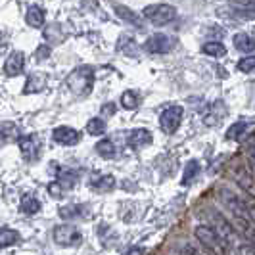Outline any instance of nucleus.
Returning <instances> with one entry per match:
<instances>
[{"instance_id": "f257e3e1", "label": "nucleus", "mask_w": 255, "mask_h": 255, "mask_svg": "<svg viewBox=\"0 0 255 255\" xmlns=\"http://www.w3.org/2000/svg\"><path fill=\"white\" fill-rule=\"evenodd\" d=\"M217 202L230 215L232 225L238 230V234L248 238V242H255V225L250 219V204L244 200L242 196H238L234 190H230L229 186H219Z\"/></svg>"}, {"instance_id": "f03ea898", "label": "nucleus", "mask_w": 255, "mask_h": 255, "mask_svg": "<svg viewBox=\"0 0 255 255\" xmlns=\"http://www.w3.org/2000/svg\"><path fill=\"white\" fill-rule=\"evenodd\" d=\"M205 213H207V219H209V223H207V225L217 232L219 238L225 242V246L234 252V250H236L242 242H238V230L234 229L232 221H229V217H225L221 211L213 209V207H207V209H205Z\"/></svg>"}, {"instance_id": "7ed1b4c3", "label": "nucleus", "mask_w": 255, "mask_h": 255, "mask_svg": "<svg viewBox=\"0 0 255 255\" xmlns=\"http://www.w3.org/2000/svg\"><path fill=\"white\" fill-rule=\"evenodd\" d=\"M65 85L75 96H89L94 87V69L90 65L77 67L75 71H71V75L67 77Z\"/></svg>"}, {"instance_id": "20e7f679", "label": "nucleus", "mask_w": 255, "mask_h": 255, "mask_svg": "<svg viewBox=\"0 0 255 255\" xmlns=\"http://www.w3.org/2000/svg\"><path fill=\"white\" fill-rule=\"evenodd\" d=\"M194 236H196L198 242L202 244V248H205L209 254L225 255L229 252V248L225 246V242L219 238V234L209 225H198L194 230Z\"/></svg>"}, {"instance_id": "39448f33", "label": "nucleus", "mask_w": 255, "mask_h": 255, "mask_svg": "<svg viewBox=\"0 0 255 255\" xmlns=\"http://www.w3.org/2000/svg\"><path fill=\"white\" fill-rule=\"evenodd\" d=\"M142 15L155 27H165L177 19V10H175L171 4L159 2V4H150V6H146Z\"/></svg>"}, {"instance_id": "423d86ee", "label": "nucleus", "mask_w": 255, "mask_h": 255, "mask_svg": "<svg viewBox=\"0 0 255 255\" xmlns=\"http://www.w3.org/2000/svg\"><path fill=\"white\" fill-rule=\"evenodd\" d=\"M54 242L64 248H75L83 242V234L73 225H58L54 229Z\"/></svg>"}, {"instance_id": "0eeeda50", "label": "nucleus", "mask_w": 255, "mask_h": 255, "mask_svg": "<svg viewBox=\"0 0 255 255\" xmlns=\"http://www.w3.org/2000/svg\"><path fill=\"white\" fill-rule=\"evenodd\" d=\"M182 114H184V110L179 104H173L167 110H163L161 115H159V127H161V130L167 132V134L177 132V128L180 127V121H182Z\"/></svg>"}, {"instance_id": "6e6552de", "label": "nucleus", "mask_w": 255, "mask_h": 255, "mask_svg": "<svg viewBox=\"0 0 255 255\" xmlns=\"http://www.w3.org/2000/svg\"><path fill=\"white\" fill-rule=\"evenodd\" d=\"M17 144H19V152H21V155L25 157L27 161L38 159L40 148H42V140H40L38 134H25V136H21L17 140Z\"/></svg>"}, {"instance_id": "1a4fd4ad", "label": "nucleus", "mask_w": 255, "mask_h": 255, "mask_svg": "<svg viewBox=\"0 0 255 255\" xmlns=\"http://www.w3.org/2000/svg\"><path fill=\"white\" fill-rule=\"evenodd\" d=\"M173 46H175V40L163 33L152 35L144 42V50L150 52V54H167V52L173 50Z\"/></svg>"}, {"instance_id": "9d476101", "label": "nucleus", "mask_w": 255, "mask_h": 255, "mask_svg": "<svg viewBox=\"0 0 255 255\" xmlns=\"http://www.w3.org/2000/svg\"><path fill=\"white\" fill-rule=\"evenodd\" d=\"M54 140L62 146H75L81 142V132L71 127H56L52 132Z\"/></svg>"}, {"instance_id": "9b49d317", "label": "nucleus", "mask_w": 255, "mask_h": 255, "mask_svg": "<svg viewBox=\"0 0 255 255\" xmlns=\"http://www.w3.org/2000/svg\"><path fill=\"white\" fill-rule=\"evenodd\" d=\"M23 67H25V54L21 50H15L8 56V60L4 64V73L8 77H15L23 71Z\"/></svg>"}, {"instance_id": "f8f14e48", "label": "nucleus", "mask_w": 255, "mask_h": 255, "mask_svg": "<svg viewBox=\"0 0 255 255\" xmlns=\"http://www.w3.org/2000/svg\"><path fill=\"white\" fill-rule=\"evenodd\" d=\"M152 142V132L148 128H134L128 132L127 144L132 150H140L144 146H148Z\"/></svg>"}, {"instance_id": "ddd939ff", "label": "nucleus", "mask_w": 255, "mask_h": 255, "mask_svg": "<svg viewBox=\"0 0 255 255\" xmlns=\"http://www.w3.org/2000/svg\"><path fill=\"white\" fill-rule=\"evenodd\" d=\"M232 173H234V177L238 180V184L242 186L244 190L248 192L250 196H254L255 198V180H254V175H252V171H246L242 165H236L232 169Z\"/></svg>"}, {"instance_id": "4468645a", "label": "nucleus", "mask_w": 255, "mask_h": 255, "mask_svg": "<svg viewBox=\"0 0 255 255\" xmlns=\"http://www.w3.org/2000/svg\"><path fill=\"white\" fill-rule=\"evenodd\" d=\"M48 79L44 73H31L27 77V83L23 87V94H33V92H42L44 87H46Z\"/></svg>"}, {"instance_id": "2eb2a0df", "label": "nucleus", "mask_w": 255, "mask_h": 255, "mask_svg": "<svg viewBox=\"0 0 255 255\" xmlns=\"http://www.w3.org/2000/svg\"><path fill=\"white\" fill-rule=\"evenodd\" d=\"M19 211L25 213V215H35V213H38L40 211V202H38L37 196L31 194V192L23 194V198L19 202Z\"/></svg>"}, {"instance_id": "dca6fc26", "label": "nucleus", "mask_w": 255, "mask_h": 255, "mask_svg": "<svg viewBox=\"0 0 255 255\" xmlns=\"http://www.w3.org/2000/svg\"><path fill=\"white\" fill-rule=\"evenodd\" d=\"M234 48L238 52H254L255 50V38L250 37L248 33H236L232 37Z\"/></svg>"}, {"instance_id": "f3484780", "label": "nucleus", "mask_w": 255, "mask_h": 255, "mask_svg": "<svg viewBox=\"0 0 255 255\" xmlns=\"http://www.w3.org/2000/svg\"><path fill=\"white\" fill-rule=\"evenodd\" d=\"M44 19H46V15H44V10L40 8V6H31L25 13V21L27 25L31 27H42L44 25Z\"/></svg>"}, {"instance_id": "a211bd4d", "label": "nucleus", "mask_w": 255, "mask_h": 255, "mask_svg": "<svg viewBox=\"0 0 255 255\" xmlns=\"http://www.w3.org/2000/svg\"><path fill=\"white\" fill-rule=\"evenodd\" d=\"M114 10L117 12V15H119L121 19H125V21L130 23V25H136V27L142 25V19L138 17V13H134L132 10H128L127 6H123V4H114Z\"/></svg>"}, {"instance_id": "6ab92c4d", "label": "nucleus", "mask_w": 255, "mask_h": 255, "mask_svg": "<svg viewBox=\"0 0 255 255\" xmlns=\"http://www.w3.org/2000/svg\"><path fill=\"white\" fill-rule=\"evenodd\" d=\"M85 205H64V207H60V217L65 219V221H71V219H85Z\"/></svg>"}, {"instance_id": "aec40b11", "label": "nucleus", "mask_w": 255, "mask_h": 255, "mask_svg": "<svg viewBox=\"0 0 255 255\" xmlns=\"http://www.w3.org/2000/svg\"><path fill=\"white\" fill-rule=\"evenodd\" d=\"M96 153L104 159H114L117 155V148H115V144L110 138H104V140L96 144Z\"/></svg>"}, {"instance_id": "412c9836", "label": "nucleus", "mask_w": 255, "mask_h": 255, "mask_svg": "<svg viewBox=\"0 0 255 255\" xmlns=\"http://www.w3.org/2000/svg\"><path fill=\"white\" fill-rule=\"evenodd\" d=\"M90 186H92V190L96 192H112L115 188V179L112 175H102V177L92 180Z\"/></svg>"}, {"instance_id": "4be33fe9", "label": "nucleus", "mask_w": 255, "mask_h": 255, "mask_svg": "<svg viewBox=\"0 0 255 255\" xmlns=\"http://www.w3.org/2000/svg\"><path fill=\"white\" fill-rule=\"evenodd\" d=\"M19 232L13 229H0V248H10L15 242H19Z\"/></svg>"}, {"instance_id": "5701e85b", "label": "nucleus", "mask_w": 255, "mask_h": 255, "mask_svg": "<svg viewBox=\"0 0 255 255\" xmlns=\"http://www.w3.org/2000/svg\"><path fill=\"white\" fill-rule=\"evenodd\" d=\"M248 128H250V121L242 119V121H238V123L230 125V128L227 130V138H229V140H238L240 136L246 134V130H248Z\"/></svg>"}, {"instance_id": "b1692460", "label": "nucleus", "mask_w": 255, "mask_h": 255, "mask_svg": "<svg viewBox=\"0 0 255 255\" xmlns=\"http://www.w3.org/2000/svg\"><path fill=\"white\" fill-rule=\"evenodd\" d=\"M138 104H140V96H138V92H134V90H127V92H123V96H121V106H123L125 110H136V108H138Z\"/></svg>"}, {"instance_id": "393cba45", "label": "nucleus", "mask_w": 255, "mask_h": 255, "mask_svg": "<svg viewBox=\"0 0 255 255\" xmlns=\"http://www.w3.org/2000/svg\"><path fill=\"white\" fill-rule=\"evenodd\" d=\"M119 50L125 52L127 56H138V44L132 37L119 38Z\"/></svg>"}, {"instance_id": "a878e982", "label": "nucleus", "mask_w": 255, "mask_h": 255, "mask_svg": "<svg viewBox=\"0 0 255 255\" xmlns=\"http://www.w3.org/2000/svg\"><path fill=\"white\" fill-rule=\"evenodd\" d=\"M202 52L207 54V56H225L227 54V48H225V44L223 42H217V40H211V42H205L204 46H202Z\"/></svg>"}, {"instance_id": "bb28decb", "label": "nucleus", "mask_w": 255, "mask_h": 255, "mask_svg": "<svg viewBox=\"0 0 255 255\" xmlns=\"http://www.w3.org/2000/svg\"><path fill=\"white\" fill-rule=\"evenodd\" d=\"M106 128H108V125H106V121L100 119V117H94V119H90L89 123H87V132L92 134V136H100V134H104Z\"/></svg>"}, {"instance_id": "cd10ccee", "label": "nucleus", "mask_w": 255, "mask_h": 255, "mask_svg": "<svg viewBox=\"0 0 255 255\" xmlns=\"http://www.w3.org/2000/svg\"><path fill=\"white\" fill-rule=\"evenodd\" d=\"M198 173H200V163L196 161V159H192L190 163L186 165L184 169V177H182V184L186 186V184H190L192 180L198 177Z\"/></svg>"}, {"instance_id": "c85d7f7f", "label": "nucleus", "mask_w": 255, "mask_h": 255, "mask_svg": "<svg viewBox=\"0 0 255 255\" xmlns=\"http://www.w3.org/2000/svg\"><path fill=\"white\" fill-rule=\"evenodd\" d=\"M238 71H242V73H250V71H254L255 69V54L254 56H246L242 60H238Z\"/></svg>"}, {"instance_id": "c756f323", "label": "nucleus", "mask_w": 255, "mask_h": 255, "mask_svg": "<svg viewBox=\"0 0 255 255\" xmlns=\"http://www.w3.org/2000/svg\"><path fill=\"white\" fill-rule=\"evenodd\" d=\"M246 159H248V165L252 175H255V140H252L246 148Z\"/></svg>"}, {"instance_id": "7c9ffc66", "label": "nucleus", "mask_w": 255, "mask_h": 255, "mask_svg": "<svg viewBox=\"0 0 255 255\" xmlns=\"http://www.w3.org/2000/svg\"><path fill=\"white\" fill-rule=\"evenodd\" d=\"M234 255H255V244L254 242H242L236 250Z\"/></svg>"}, {"instance_id": "2f4dec72", "label": "nucleus", "mask_w": 255, "mask_h": 255, "mask_svg": "<svg viewBox=\"0 0 255 255\" xmlns=\"http://www.w3.org/2000/svg\"><path fill=\"white\" fill-rule=\"evenodd\" d=\"M50 46H48V44H40V46H38L37 48V52H35V54H37V60L38 62H42V60H46V58H48V56H50Z\"/></svg>"}, {"instance_id": "473e14b6", "label": "nucleus", "mask_w": 255, "mask_h": 255, "mask_svg": "<svg viewBox=\"0 0 255 255\" xmlns=\"http://www.w3.org/2000/svg\"><path fill=\"white\" fill-rule=\"evenodd\" d=\"M102 112L104 114H108V115H114L115 114V104H104V108H102Z\"/></svg>"}, {"instance_id": "72a5a7b5", "label": "nucleus", "mask_w": 255, "mask_h": 255, "mask_svg": "<svg viewBox=\"0 0 255 255\" xmlns=\"http://www.w3.org/2000/svg\"><path fill=\"white\" fill-rule=\"evenodd\" d=\"M250 219H252V223L255 225V202L250 204Z\"/></svg>"}, {"instance_id": "f704fd0d", "label": "nucleus", "mask_w": 255, "mask_h": 255, "mask_svg": "<svg viewBox=\"0 0 255 255\" xmlns=\"http://www.w3.org/2000/svg\"><path fill=\"white\" fill-rule=\"evenodd\" d=\"M2 44H4V33L0 31V46H2Z\"/></svg>"}]
</instances>
